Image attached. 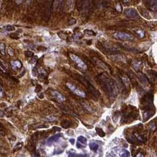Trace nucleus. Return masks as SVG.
I'll list each match as a JSON object with an SVG mask.
<instances>
[{"label":"nucleus","instance_id":"1","mask_svg":"<svg viewBox=\"0 0 157 157\" xmlns=\"http://www.w3.org/2000/svg\"><path fill=\"white\" fill-rule=\"evenodd\" d=\"M97 81L102 90L111 98H115L118 89L115 81L106 73H100L97 77Z\"/></svg>","mask_w":157,"mask_h":157},{"label":"nucleus","instance_id":"2","mask_svg":"<svg viewBox=\"0 0 157 157\" xmlns=\"http://www.w3.org/2000/svg\"><path fill=\"white\" fill-rule=\"evenodd\" d=\"M140 113L138 109L134 106L129 105L126 107L125 110L123 111V116L122 118V122L125 123H131L138 119Z\"/></svg>","mask_w":157,"mask_h":157},{"label":"nucleus","instance_id":"3","mask_svg":"<svg viewBox=\"0 0 157 157\" xmlns=\"http://www.w3.org/2000/svg\"><path fill=\"white\" fill-rule=\"evenodd\" d=\"M74 77L78 82L81 83L82 84H83L86 89L87 90V91L89 92V93L91 94L93 97H96V98H98L99 97L100 95L99 92L95 88V87L92 85V84H90V82L87 80L84 77H83V76L80 75V74H78V73H75L74 74Z\"/></svg>","mask_w":157,"mask_h":157},{"label":"nucleus","instance_id":"4","mask_svg":"<svg viewBox=\"0 0 157 157\" xmlns=\"http://www.w3.org/2000/svg\"><path fill=\"white\" fill-rule=\"evenodd\" d=\"M154 95L151 93H147L141 99V108L144 111L154 110L153 106Z\"/></svg>","mask_w":157,"mask_h":157},{"label":"nucleus","instance_id":"5","mask_svg":"<svg viewBox=\"0 0 157 157\" xmlns=\"http://www.w3.org/2000/svg\"><path fill=\"white\" fill-rule=\"evenodd\" d=\"M93 7L92 0H77L76 7L79 11H88Z\"/></svg>","mask_w":157,"mask_h":157},{"label":"nucleus","instance_id":"6","mask_svg":"<svg viewBox=\"0 0 157 157\" xmlns=\"http://www.w3.org/2000/svg\"><path fill=\"white\" fill-rule=\"evenodd\" d=\"M113 37L117 40L124 41H132L134 40V37L132 35L123 31H119L113 34Z\"/></svg>","mask_w":157,"mask_h":157},{"label":"nucleus","instance_id":"7","mask_svg":"<svg viewBox=\"0 0 157 157\" xmlns=\"http://www.w3.org/2000/svg\"><path fill=\"white\" fill-rule=\"evenodd\" d=\"M70 57L71 60L79 67L80 69L83 70H85L87 69V66L84 61L80 59L78 56L74 54H70Z\"/></svg>","mask_w":157,"mask_h":157},{"label":"nucleus","instance_id":"8","mask_svg":"<svg viewBox=\"0 0 157 157\" xmlns=\"http://www.w3.org/2000/svg\"><path fill=\"white\" fill-rule=\"evenodd\" d=\"M54 0H46V6H45L44 15L46 20L48 21L50 18L51 13H52V8H53Z\"/></svg>","mask_w":157,"mask_h":157},{"label":"nucleus","instance_id":"9","mask_svg":"<svg viewBox=\"0 0 157 157\" xmlns=\"http://www.w3.org/2000/svg\"><path fill=\"white\" fill-rule=\"evenodd\" d=\"M66 85H67V87H68L70 90H72L74 93H75L76 95H77L78 96H80V97H86V93L78 89L75 86L73 85V84H72L71 83H69L68 82V83H66Z\"/></svg>","mask_w":157,"mask_h":157},{"label":"nucleus","instance_id":"10","mask_svg":"<svg viewBox=\"0 0 157 157\" xmlns=\"http://www.w3.org/2000/svg\"><path fill=\"white\" fill-rule=\"evenodd\" d=\"M124 14L128 18H137L139 17V15L136 9L132 8H126L125 9Z\"/></svg>","mask_w":157,"mask_h":157},{"label":"nucleus","instance_id":"11","mask_svg":"<svg viewBox=\"0 0 157 157\" xmlns=\"http://www.w3.org/2000/svg\"><path fill=\"white\" fill-rule=\"evenodd\" d=\"M144 2L148 9L157 11V0H144Z\"/></svg>","mask_w":157,"mask_h":157},{"label":"nucleus","instance_id":"12","mask_svg":"<svg viewBox=\"0 0 157 157\" xmlns=\"http://www.w3.org/2000/svg\"><path fill=\"white\" fill-rule=\"evenodd\" d=\"M51 95L56 100H57L59 102H63V101H65V99H66L65 96H64L62 94H61L57 91L52 92H51Z\"/></svg>","mask_w":157,"mask_h":157},{"label":"nucleus","instance_id":"13","mask_svg":"<svg viewBox=\"0 0 157 157\" xmlns=\"http://www.w3.org/2000/svg\"><path fill=\"white\" fill-rule=\"evenodd\" d=\"M154 110H146V111H144L143 113V121L144 122H146V121H148V119L151 118L152 116L154 115Z\"/></svg>","mask_w":157,"mask_h":157},{"label":"nucleus","instance_id":"14","mask_svg":"<svg viewBox=\"0 0 157 157\" xmlns=\"http://www.w3.org/2000/svg\"><path fill=\"white\" fill-rule=\"evenodd\" d=\"M11 66L14 70L17 71L22 67V63L19 60H14L11 62Z\"/></svg>","mask_w":157,"mask_h":157},{"label":"nucleus","instance_id":"15","mask_svg":"<svg viewBox=\"0 0 157 157\" xmlns=\"http://www.w3.org/2000/svg\"><path fill=\"white\" fill-rule=\"evenodd\" d=\"M139 9V11H140V14L142 15V16H143L145 18L147 19H150V15H149V12L148 11L147 9H146L145 8H144L142 7H138Z\"/></svg>","mask_w":157,"mask_h":157},{"label":"nucleus","instance_id":"16","mask_svg":"<svg viewBox=\"0 0 157 157\" xmlns=\"http://www.w3.org/2000/svg\"><path fill=\"white\" fill-rule=\"evenodd\" d=\"M138 78L139 81H140L141 84H144V85H147L148 84V78L143 73H139L138 75Z\"/></svg>","mask_w":157,"mask_h":157},{"label":"nucleus","instance_id":"17","mask_svg":"<svg viewBox=\"0 0 157 157\" xmlns=\"http://www.w3.org/2000/svg\"><path fill=\"white\" fill-rule=\"evenodd\" d=\"M116 152L119 154V156L122 157H128L130 156V153L126 149H116Z\"/></svg>","mask_w":157,"mask_h":157},{"label":"nucleus","instance_id":"18","mask_svg":"<svg viewBox=\"0 0 157 157\" xmlns=\"http://www.w3.org/2000/svg\"><path fill=\"white\" fill-rule=\"evenodd\" d=\"M61 136V134H56V135H54V136H51V137H50L49 138H48V141H47V143H48V144H52L53 142H57Z\"/></svg>","mask_w":157,"mask_h":157},{"label":"nucleus","instance_id":"19","mask_svg":"<svg viewBox=\"0 0 157 157\" xmlns=\"http://www.w3.org/2000/svg\"><path fill=\"white\" fill-rule=\"evenodd\" d=\"M83 33H84V35L87 37L95 36V35H96V33H95L94 31L92 30H89V29L84 30Z\"/></svg>","mask_w":157,"mask_h":157},{"label":"nucleus","instance_id":"20","mask_svg":"<svg viewBox=\"0 0 157 157\" xmlns=\"http://www.w3.org/2000/svg\"><path fill=\"white\" fill-rule=\"evenodd\" d=\"M60 125H61V126L62 128H65V129H67L71 125V122L70 121H68V120H63Z\"/></svg>","mask_w":157,"mask_h":157},{"label":"nucleus","instance_id":"21","mask_svg":"<svg viewBox=\"0 0 157 157\" xmlns=\"http://www.w3.org/2000/svg\"><path fill=\"white\" fill-rule=\"evenodd\" d=\"M95 130H96L97 134L100 137H104V136H105V132L103 131V130L102 128H99V127H96V128H95Z\"/></svg>","mask_w":157,"mask_h":157},{"label":"nucleus","instance_id":"22","mask_svg":"<svg viewBox=\"0 0 157 157\" xmlns=\"http://www.w3.org/2000/svg\"><path fill=\"white\" fill-rule=\"evenodd\" d=\"M89 147H90V149H91V150L96 152V151L98 149L99 145L97 143H96V142H90V143L89 144Z\"/></svg>","mask_w":157,"mask_h":157},{"label":"nucleus","instance_id":"23","mask_svg":"<svg viewBox=\"0 0 157 157\" xmlns=\"http://www.w3.org/2000/svg\"><path fill=\"white\" fill-rule=\"evenodd\" d=\"M119 118H120V112H119V111L115 112V113L113 115V116H112L113 121V122H115V123H116V122L118 121Z\"/></svg>","mask_w":157,"mask_h":157},{"label":"nucleus","instance_id":"24","mask_svg":"<svg viewBox=\"0 0 157 157\" xmlns=\"http://www.w3.org/2000/svg\"><path fill=\"white\" fill-rule=\"evenodd\" d=\"M65 0H57V8L59 9L62 8L63 7L64 5H65Z\"/></svg>","mask_w":157,"mask_h":157},{"label":"nucleus","instance_id":"25","mask_svg":"<svg viewBox=\"0 0 157 157\" xmlns=\"http://www.w3.org/2000/svg\"><path fill=\"white\" fill-rule=\"evenodd\" d=\"M78 141L80 143L86 146L87 144V139L84 136H80L78 138Z\"/></svg>","mask_w":157,"mask_h":157},{"label":"nucleus","instance_id":"26","mask_svg":"<svg viewBox=\"0 0 157 157\" xmlns=\"http://www.w3.org/2000/svg\"><path fill=\"white\" fill-rule=\"evenodd\" d=\"M122 81L124 82V84L125 85V86L127 88H129L130 87V81H129V78H128L127 77L124 76L122 77Z\"/></svg>","mask_w":157,"mask_h":157},{"label":"nucleus","instance_id":"27","mask_svg":"<svg viewBox=\"0 0 157 157\" xmlns=\"http://www.w3.org/2000/svg\"><path fill=\"white\" fill-rule=\"evenodd\" d=\"M0 53L2 56H4L5 54V46L3 43H0Z\"/></svg>","mask_w":157,"mask_h":157},{"label":"nucleus","instance_id":"28","mask_svg":"<svg viewBox=\"0 0 157 157\" xmlns=\"http://www.w3.org/2000/svg\"><path fill=\"white\" fill-rule=\"evenodd\" d=\"M141 63L139 62V61H134V62L133 63V66H134V67L135 68V69L137 71L141 68Z\"/></svg>","mask_w":157,"mask_h":157},{"label":"nucleus","instance_id":"29","mask_svg":"<svg viewBox=\"0 0 157 157\" xmlns=\"http://www.w3.org/2000/svg\"><path fill=\"white\" fill-rule=\"evenodd\" d=\"M136 34L138 35L139 37L141 38V39H142V38H143V37H144L145 33H144V32L142 30H139L136 31Z\"/></svg>","mask_w":157,"mask_h":157},{"label":"nucleus","instance_id":"30","mask_svg":"<svg viewBox=\"0 0 157 157\" xmlns=\"http://www.w3.org/2000/svg\"><path fill=\"white\" fill-rule=\"evenodd\" d=\"M69 157H87L86 155H84V154H76V153H69Z\"/></svg>","mask_w":157,"mask_h":157},{"label":"nucleus","instance_id":"31","mask_svg":"<svg viewBox=\"0 0 157 157\" xmlns=\"http://www.w3.org/2000/svg\"><path fill=\"white\" fill-rule=\"evenodd\" d=\"M4 28L5 30L8 31H13L15 30V28H14L13 26H10V25H7V26H5Z\"/></svg>","mask_w":157,"mask_h":157},{"label":"nucleus","instance_id":"32","mask_svg":"<svg viewBox=\"0 0 157 157\" xmlns=\"http://www.w3.org/2000/svg\"><path fill=\"white\" fill-rule=\"evenodd\" d=\"M25 56H26L27 57H32L33 56H34V53L31 51H26L25 52Z\"/></svg>","mask_w":157,"mask_h":157},{"label":"nucleus","instance_id":"33","mask_svg":"<svg viewBox=\"0 0 157 157\" xmlns=\"http://www.w3.org/2000/svg\"><path fill=\"white\" fill-rule=\"evenodd\" d=\"M7 53H8V55H9V56H14V52L13 49L12 48V47H8V49H7Z\"/></svg>","mask_w":157,"mask_h":157},{"label":"nucleus","instance_id":"34","mask_svg":"<svg viewBox=\"0 0 157 157\" xmlns=\"http://www.w3.org/2000/svg\"><path fill=\"white\" fill-rule=\"evenodd\" d=\"M0 70H1V72L4 73H8V72H7V69H6L5 67L3 65H1V63H0Z\"/></svg>","mask_w":157,"mask_h":157},{"label":"nucleus","instance_id":"35","mask_svg":"<svg viewBox=\"0 0 157 157\" xmlns=\"http://www.w3.org/2000/svg\"><path fill=\"white\" fill-rule=\"evenodd\" d=\"M63 152V149H59V148H57L55 149L54 152V154H60Z\"/></svg>","mask_w":157,"mask_h":157},{"label":"nucleus","instance_id":"36","mask_svg":"<svg viewBox=\"0 0 157 157\" xmlns=\"http://www.w3.org/2000/svg\"><path fill=\"white\" fill-rule=\"evenodd\" d=\"M9 37L13 39H18L19 38L17 34H15V33H11V34H9Z\"/></svg>","mask_w":157,"mask_h":157},{"label":"nucleus","instance_id":"37","mask_svg":"<svg viewBox=\"0 0 157 157\" xmlns=\"http://www.w3.org/2000/svg\"><path fill=\"white\" fill-rule=\"evenodd\" d=\"M22 142H18V143L15 145V148H15V149H20V148H21V147H22Z\"/></svg>","mask_w":157,"mask_h":157},{"label":"nucleus","instance_id":"38","mask_svg":"<svg viewBox=\"0 0 157 157\" xmlns=\"http://www.w3.org/2000/svg\"><path fill=\"white\" fill-rule=\"evenodd\" d=\"M41 89H42V86H41V85H37L36 86V87H35V92L36 93H38V92H40V91L41 90Z\"/></svg>","mask_w":157,"mask_h":157},{"label":"nucleus","instance_id":"39","mask_svg":"<svg viewBox=\"0 0 157 157\" xmlns=\"http://www.w3.org/2000/svg\"><path fill=\"white\" fill-rule=\"evenodd\" d=\"M37 56H33V57H32V59H31L30 61V63L31 64H34L35 63V61H37Z\"/></svg>","mask_w":157,"mask_h":157},{"label":"nucleus","instance_id":"40","mask_svg":"<svg viewBox=\"0 0 157 157\" xmlns=\"http://www.w3.org/2000/svg\"><path fill=\"white\" fill-rule=\"evenodd\" d=\"M77 147H78V148H84V147H86V145H83V144H82L80 143L78 141V142H77Z\"/></svg>","mask_w":157,"mask_h":157},{"label":"nucleus","instance_id":"41","mask_svg":"<svg viewBox=\"0 0 157 157\" xmlns=\"http://www.w3.org/2000/svg\"><path fill=\"white\" fill-rule=\"evenodd\" d=\"M76 22V20L74 18L71 19V20L69 21V23L70 25H73V24H74Z\"/></svg>","mask_w":157,"mask_h":157},{"label":"nucleus","instance_id":"42","mask_svg":"<svg viewBox=\"0 0 157 157\" xmlns=\"http://www.w3.org/2000/svg\"><path fill=\"white\" fill-rule=\"evenodd\" d=\"M33 75L34 76H36L37 75V70L35 69V68H34V69L33 70Z\"/></svg>","mask_w":157,"mask_h":157},{"label":"nucleus","instance_id":"43","mask_svg":"<svg viewBox=\"0 0 157 157\" xmlns=\"http://www.w3.org/2000/svg\"><path fill=\"white\" fill-rule=\"evenodd\" d=\"M4 96V92L2 90V87L0 86V97H2Z\"/></svg>","mask_w":157,"mask_h":157},{"label":"nucleus","instance_id":"44","mask_svg":"<svg viewBox=\"0 0 157 157\" xmlns=\"http://www.w3.org/2000/svg\"><path fill=\"white\" fill-rule=\"evenodd\" d=\"M53 129H54L55 131H59V132L61 131V128H59V127H57V126H54L53 128Z\"/></svg>","mask_w":157,"mask_h":157},{"label":"nucleus","instance_id":"45","mask_svg":"<svg viewBox=\"0 0 157 157\" xmlns=\"http://www.w3.org/2000/svg\"><path fill=\"white\" fill-rule=\"evenodd\" d=\"M5 115V113H4V112L3 111H2V110H0V118H2V117H3Z\"/></svg>","mask_w":157,"mask_h":157},{"label":"nucleus","instance_id":"46","mask_svg":"<svg viewBox=\"0 0 157 157\" xmlns=\"http://www.w3.org/2000/svg\"><path fill=\"white\" fill-rule=\"evenodd\" d=\"M69 141L72 145H73L74 144V142H75V140H74V139H70Z\"/></svg>","mask_w":157,"mask_h":157},{"label":"nucleus","instance_id":"47","mask_svg":"<svg viewBox=\"0 0 157 157\" xmlns=\"http://www.w3.org/2000/svg\"><path fill=\"white\" fill-rule=\"evenodd\" d=\"M38 96H39V97H40V98H41V99L43 98V97H44V95H43V94L42 93H41V92H40V93H39V95H38Z\"/></svg>","mask_w":157,"mask_h":157},{"label":"nucleus","instance_id":"48","mask_svg":"<svg viewBox=\"0 0 157 157\" xmlns=\"http://www.w3.org/2000/svg\"><path fill=\"white\" fill-rule=\"evenodd\" d=\"M24 73H25V69L24 68H22V70H21V76H23L24 74Z\"/></svg>","mask_w":157,"mask_h":157},{"label":"nucleus","instance_id":"49","mask_svg":"<svg viewBox=\"0 0 157 157\" xmlns=\"http://www.w3.org/2000/svg\"><path fill=\"white\" fill-rule=\"evenodd\" d=\"M16 2L18 4H20L22 2V0H16Z\"/></svg>","mask_w":157,"mask_h":157},{"label":"nucleus","instance_id":"50","mask_svg":"<svg viewBox=\"0 0 157 157\" xmlns=\"http://www.w3.org/2000/svg\"><path fill=\"white\" fill-rule=\"evenodd\" d=\"M122 1H123V2H124V3H128V2H129V0H122Z\"/></svg>","mask_w":157,"mask_h":157},{"label":"nucleus","instance_id":"51","mask_svg":"<svg viewBox=\"0 0 157 157\" xmlns=\"http://www.w3.org/2000/svg\"><path fill=\"white\" fill-rule=\"evenodd\" d=\"M1 3L0 2V12H1Z\"/></svg>","mask_w":157,"mask_h":157}]
</instances>
